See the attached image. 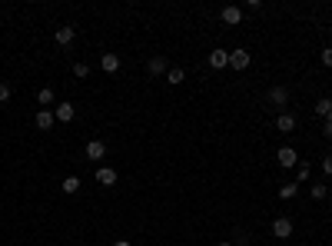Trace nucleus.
I'll list each match as a JSON object with an SVG mask.
<instances>
[{"mask_svg": "<svg viewBox=\"0 0 332 246\" xmlns=\"http://www.w3.org/2000/svg\"><path fill=\"white\" fill-rule=\"evenodd\" d=\"M272 236H276V240H289V236H292V220H289V216H276V220H272Z\"/></svg>", "mask_w": 332, "mask_h": 246, "instance_id": "nucleus-1", "label": "nucleus"}, {"mask_svg": "<svg viewBox=\"0 0 332 246\" xmlns=\"http://www.w3.org/2000/svg\"><path fill=\"white\" fill-rule=\"evenodd\" d=\"M252 63V53H246V47H239V50H229V67L232 70H246Z\"/></svg>", "mask_w": 332, "mask_h": 246, "instance_id": "nucleus-2", "label": "nucleus"}, {"mask_svg": "<svg viewBox=\"0 0 332 246\" xmlns=\"http://www.w3.org/2000/svg\"><path fill=\"white\" fill-rule=\"evenodd\" d=\"M276 160H279V166H282V170H292V166L299 163V153H296L292 146H282V150L276 153Z\"/></svg>", "mask_w": 332, "mask_h": 246, "instance_id": "nucleus-3", "label": "nucleus"}, {"mask_svg": "<svg viewBox=\"0 0 332 246\" xmlns=\"http://www.w3.org/2000/svg\"><path fill=\"white\" fill-rule=\"evenodd\" d=\"M220 20H223V24L226 27H239V24H243V10H239V7H223V13H220Z\"/></svg>", "mask_w": 332, "mask_h": 246, "instance_id": "nucleus-4", "label": "nucleus"}, {"mask_svg": "<svg viewBox=\"0 0 332 246\" xmlns=\"http://www.w3.org/2000/svg\"><path fill=\"white\" fill-rule=\"evenodd\" d=\"M73 37H76V27H60V30L53 33L56 47H70V44H73Z\"/></svg>", "mask_w": 332, "mask_h": 246, "instance_id": "nucleus-5", "label": "nucleus"}, {"mask_svg": "<svg viewBox=\"0 0 332 246\" xmlns=\"http://www.w3.org/2000/svg\"><path fill=\"white\" fill-rule=\"evenodd\" d=\"M103 153H107V143H103V140H90L87 143V160H103Z\"/></svg>", "mask_w": 332, "mask_h": 246, "instance_id": "nucleus-6", "label": "nucleus"}, {"mask_svg": "<svg viewBox=\"0 0 332 246\" xmlns=\"http://www.w3.org/2000/svg\"><path fill=\"white\" fill-rule=\"evenodd\" d=\"M209 67H213V70L229 67V50H213V53H209Z\"/></svg>", "mask_w": 332, "mask_h": 246, "instance_id": "nucleus-7", "label": "nucleus"}, {"mask_svg": "<svg viewBox=\"0 0 332 246\" xmlns=\"http://www.w3.org/2000/svg\"><path fill=\"white\" fill-rule=\"evenodd\" d=\"M53 117H56V120H60V123H70V120H73V117H76L73 103H60V107L53 110Z\"/></svg>", "mask_w": 332, "mask_h": 246, "instance_id": "nucleus-8", "label": "nucleus"}, {"mask_svg": "<svg viewBox=\"0 0 332 246\" xmlns=\"http://www.w3.org/2000/svg\"><path fill=\"white\" fill-rule=\"evenodd\" d=\"M276 130H279V133H292V130H296V117H292V113H279V117H276Z\"/></svg>", "mask_w": 332, "mask_h": 246, "instance_id": "nucleus-9", "label": "nucleus"}, {"mask_svg": "<svg viewBox=\"0 0 332 246\" xmlns=\"http://www.w3.org/2000/svg\"><path fill=\"white\" fill-rule=\"evenodd\" d=\"M269 103L286 107V103H289V90H286V87H272V90H269Z\"/></svg>", "mask_w": 332, "mask_h": 246, "instance_id": "nucleus-10", "label": "nucleus"}, {"mask_svg": "<svg viewBox=\"0 0 332 246\" xmlns=\"http://www.w3.org/2000/svg\"><path fill=\"white\" fill-rule=\"evenodd\" d=\"M96 183L113 186V183H116V170H110V166H100V170H96Z\"/></svg>", "mask_w": 332, "mask_h": 246, "instance_id": "nucleus-11", "label": "nucleus"}, {"mask_svg": "<svg viewBox=\"0 0 332 246\" xmlns=\"http://www.w3.org/2000/svg\"><path fill=\"white\" fill-rule=\"evenodd\" d=\"M33 123H37V130H50V126L56 123V117L50 113V110H40V113H37V120H33Z\"/></svg>", "mask_w": 332, "mask_h": 246, "instance_id": "nucleus-12", "label": "nucleus"}, {"mask_svg": "<svg viewBox=\"0 0 332 246\" xmlns=\"http://www.w3.org/2000/svg\"><path fill=\"white\" fill-rule=\"evenodd\" d=\"M100 67L107 70V73H116V70H120V57H116V53H103V57H100Z\"/></svg>", "mask_w": 332, "mask_h": 246, "instance_id": "nucleus-13", "label": "nucleus"}, {"mask_svg": "<svg viewBox=\"0 0 332 246\" xmlns=\"http://www.w3.org/2000/svg\"><path fill=\"white\" fill-rule=\"evenodd\" d=\"M183 80H186V73H183L180 67H169V70H166V83H169V87H180Z\"/></svg>", "mask_w": 332, "mask_h": 246, "instance_id": "nucleus-14", "label": "nucleus"}, {"mask_svg": "<svg viewBox=\"0 0 332 246\" xmlns=\"http://www.w3.org/2000/svg\"><path fill=\"white\" fill-rule=\"evenodd\" d=\"M146 70H150L153 77H160V73H166V60L163 57H153L150 63H146Z\"/></svg>", "mask_w": 332, "mask_h": 246, "instance_id": "nucleus-15", "label": "nucleus"}, {"mask_svg": "<svg viewBox=\"0 0 332 246\" xmlns=\"http://www.w3.org/2000/svg\"><path fill=\"white\" fill-rule=\"evenodd\" d=\"M37 103H40V107H53V90L44 87V90L37 93Z\"/></svg>", "mask_w": 332, "mask_h": 246, "instance_id": "nucleus-16", "label": "nucleus"}, {"mask_svg": "<svg viewBox=\"0 0 332 246\" xmlns=\"http://www.w3.org/2000/svg\"><path fill=\"white\" fill-rule=\"evenodd\" d=\"M60 190H63V193H76V190H80V177H67L60 183Z\"/></svg>", "mask_w": 332, "mask_h": 246, "instance_id": "nucleus-17", "label": "nucleus"}, {"mask_svg": "<svg viewBox=\"0 0 332 246\" xmlns=\"http://www.w3.org/2000/svg\"><path fill=\"white\" fill-rule=\"evenodd\" d=\"M296 186H299V183H282L279 186V196H282V200H292V196H296Z\"/></svg>", "mask_w": 332, "mask_h": 246, "instance_id": "nucleus-18", "label": "nucleus"}, {"mask_svg": "<svg viewBox=\"0 0 332 246\" xmlns=\"http://www.w3.org/2000/svg\"><path fill=\"white\" fill-rule=\"evenodd\" d=\"M329 110H332V100H319V103H316V113H319L322 120L329 117Z\"/></svg>", "mask_w": 332, "mask_h": 246, "instance_id": "nucleus-19", "label": "nucleus"}, {"mask_svg": "<svg viewBox=\"0 0 332 246\" xmlns=\"http://www.w3.org/2000/svg\"><path fill=\"white\" fill-rule=\"evenodd\" d=\"M73 77H90V63H73Z\"/></svg>", "mask_w": 332, "mask_h": 246, "instance_id": "nucleus-20", "label": "nucleus"}, {"mask_svg": "<svg viewBox=\"0 0 332 246\" xmlns=\"http://www.w3.org/2000/svg\"><path fill=\"white\" fill-rule=\"evenodd\" d=\"M302 180H309V163H299V180L296 183H302Z\"/></svg>", "mask_w": 332, "mask_h": 246, "instance_id": "nucleus-21", "label": "nucleus"}, {"mask_svg": "<svg viewBox=\"0 0 332 246\" xmlns=\"http://www.w3.org/2000/svg\"><path fill=\"white\" fill-rule=\"evenodd\" d=\"M10 100V87H7V83H0V103H7Z\"/></svg>", "mask_w": 332, "mask_h": 246, "instance_id": "nucleus-22", "label": "nucleus"}, {"mask_svg": "<svg viewBox=\"0 0 332 246\" xmlns=\"http://www.w3.org/2000/svg\"><path fill=\"white\" fill-rule=\"evenodd\" d=\"M322 63H326V67H332V47H326V50H322Z\"/></svg>", "mask_w": 332, "mask_h": 246, "instance_id": "nucleus-23", "label": "nucleus"}, {"mask_svg": "<svg viewBox=\"0 0 332 246\" xmlns=\"http://www.w3.org/2000/svg\"><path fill=\"white\" fill-rule=\"evenodd\" d=\"M326 196V186H313V200H322Z\"/></svg>", "mask_w": 332, "mask_h": 246, "instance_id": "nucleus-24", "label": "nucleus"}, {"mask_svg": "<svg viewBox=\"0 0 332 246\" xmlns=\"http://www.w3.org/2000/svg\"><path fill=\"white\" fill-rule=\"evenodd\" d=\"M322 170H326V177H332V157L322 160Z\"/></svg>", "mask_w": 332, "mask_h": 246, "instance_id": "nucleus-25", "label": "nucleus"}, {"mask_svg": "<svg viewBox=\"0 0 332 246\" xmlns=\"http://www.w3.org/2000/svg\"><path fill=\"white\" fill-rule=\"evenodd\" d=\"M322 133H326V137L332 140V123H329V120H326V126H322Z\"/></svg>", "mask_w": 332, "mask_h": 246, "instance_id": "nucleus-26", "label": "nucleus"}, {"mask_svg": "<svg viewBox=\"0 0 332 246\" xmlns=\"http://www.w3.org/2000/svg\"><path fill=\"white\" fill-rule=\"evenodd\" d=\"M113 246H130V240H116V243H113Z\"/></svg>", "mask_w": 332, "mask_h": 246, "instance_id": "nucleus-27", "label": "nucleus"}, {"mask_svg": "<svg viewBox=\"0 0 332 246\" xmlns=\"http://www.w3.org/2000/svg\"><path fill=\"white\" fill-rule=\"evenodd\" d=\"M326 120H329V123H332V110H329V117H326Z\"/></svg>", "mask_w": 332, "mask_h": 246, "instance_id": "nucleus-28", "label": "nucleus"}, {"mask_svg": "<svg viewBox=\"0 0 332 246\" xmlns=\"http://www.w3.org/2000/svg\"><path fill=\"white\" fill-rule=\"evenodd\" d=\"M220 246H229V243H220Z\"/></svg>", "mask_w": 332, "mask_h": 246, "instance_id": "nucleus-29", "label": "nucleus"}]
</instances>
